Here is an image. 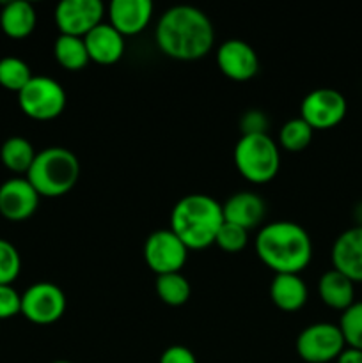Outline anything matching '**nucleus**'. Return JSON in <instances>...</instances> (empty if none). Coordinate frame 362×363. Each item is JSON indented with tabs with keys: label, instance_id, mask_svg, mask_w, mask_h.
Listing matches in <instances>:
<instances>
[{
	"label": "nucleus",
	"instance_id": "nucleus-1",
	"mask_svg": "<svg viewBox=\"0 0 362 363\" xmlns=\"http://www.w3.org/2000/svg\"><path fill=\"white\" fill-rule=\"evenodd\" d=\"M155 39L165 57L180 62H194L212 52L215 28L208 14L197 7L174 6L160 16Z\"/></svg>",
	"mask_w": 362,
	"mask_h": 363
},
{
	"label": "nucleus",
	"instance_id": "nucleus-2",
	"mask_svg": "<svg viewBox=\"0 0 362 363\" xmlns=\"http://www.w3.org/2000/svg\"><path fill=\"white\" fill-rule=\"evenodd\" d=\"M259 261L275 275H300L312 261V240L307 230L295 222L266 223L254 241Z\"/></svg>",
	"mask_w": 362,
	"mask_h": 363
},
{
	"label": "nucleus",
	"instance_id": "nucleus-3",
	"mask_svg": "<svg viewBox=\"0 0 362 363\" xmlns=\"http://www.w3.org/2000/svg\"><path fill=\"white\" fill-rule=\"evenodd\" d=\"M222 223V204L204 194H192L180 199L170 213V230L188 250L212 247Z\"/></svg>",
	"mask_w": 362,
	"mask_h": 363
},
{
	"label": "nucleus",
	"instance_id": "nucleus-4",
	"mask_svg": "<svg viewBox=\"0 0 362 363\" xmlns=\"http://www.w3.org/2000/svg\"><path fill=\"white\" fill-rule=\"evenodd\" d=\"M39 197H62L70 194L80 179V162L66 147H48L35 155L25 176Z\"/></svg>",
	"mask_w": 362,
	"mask_h": 363
},
{
	"label": "nucleus",
	"instance_id": "nucleus-5",
	"mask_svg": "<svg viewBox=\"0 0 362 363\" xmlns=\"http://www.w3.org/2000/svg\"><path fill=\"white\" fill-rule=\"evenodd\" d=\"M233 158L240 176L252 184L270 183L280 170L279 144L266 133L241 135Z\"/></svg>",
	"mask_w": 362,
	"mask_h": 363
},
{
	"label": "nucleus",
	"instance_id": "nucleus-6",
	"mask_svg": "<svg viewBox=\"0 0 362 363\" xmlns=\"http://www.w3.org/2000/svg\"><path fill=\"white\" fill-rule=\"evenodd\" d=\"M67 103L66 91L50 77H32L31 82L18 92L20 110L34 121H53L64 112Z\"/></svg>",
	"mask_w": 362,
	"mask_h": 363
},
{
	"label": "nucleus",
	"instance_id": "nucleus-7",
	"mask_svg": "<svg viewBox=\"0 0 362 363\" xmlns=\"http://www.w3.org/2000/svg\"><path fill=\"white\" fill-rule=\"evenodd\" d=\"M66 307V294L53 282H35L21 294V315L32 325H53L62 318Z\"/></svg>",
	"mask_w": 362,
	"mask_h": 363
},
{
	"label": "nucleus",
	"instance_id": "nucleus-8",
	"mask_svg": "<svg viewBox=\"0 0 362 363\" xmlns=\"http://www.w3.org/2000/svg\"><path fill=\"white\" fill-rule=\"evenodd\" d=\"M295 347L305 363H329L337 360L346 344L339 326L334 323H314L302 330Z\"/></svg>",
	"mask_w": 362,
	"mask_h": 363
},
{
	"label": "nucleus",
	"instance_id": "nucleus-9",
	"mask_svg": "<svg viewBox=\"0 0 362 363\" xmlns=\"http://www.w3.org/2000/svg\"><path fill=\"white\" fill-rule=\"evenodd\" d=\"M346 98L330 87L314 89L300 103V117L312 131H325L339 126L346 117Z\"/></svg>",
	"mask_w": 362,
	"mask_h": 363
},
{
	"label": "nucleus",
	"instance_id": "nucleus-10",
	"mask_svg": "<svg viewBox=\"0 0 362 363\" xmlns=\"http://www.w3.org/2000/svg\"><path fill=\"white\" fill-rule=\"evenodd\" d=\"M188 248L170 229H160L149 234L144 243V261L156 277L180 273L187 264Z\"/></svg>",
	"mask_w": 362,
	"mask_h": 363
},
{
	"label": "nucleus",
	"instance_id": "nucleus-11",
	"mask_svg": "<svg viewBox=\"0 0 362 363\" xmlns=\"http://www.w3.org/2000/svg\"><path fill=\"white\" fill-rule=\"evenodd\" d=\"M103 16L105 6L99 0H62L57 4L53 20L62 35L85 38L92 28L103 23Z\"/></svg>",
	"mask_w": 362,
	"mask_h": 363
},
{
	"label": "nucleus",
	"instance_id": "nucleus-12",
	"mask_svg": "<svg viewBox=\"0 0 362 363\" xmlns=\"http://www.w3.org/2000/svg\"><path fill=\"white\" fill-rule=\"evenodd\" d=\"M216 67L229 80L248 82L259 71L258 53L241 39H227L216 50Z\"/></svg>",
	"mask_w": 362,
	"mask_h": 363
},
{
	"label": "nucleus",
	"instance_id": "nucleus-13",
	"mask_svg": "<svg viewBox=\"0 0 362 363\" xmlns=\"http://www.w3.org/2000/svg\"><path fill=\"white\" fill-rule=\"evenodd\" d=\"M39 199L27 177H11L0 184V216L9 222L28 220L38 211Z\"/></svg>",
	"mask_w": 362,
	"mask_h": 363
},
{
	"label": "nucleus",
	"instance_id": "nucleus-14",
	"mask_svg": "<svg viewBox=\"0 0 362 363\" xmlns=\"http://www.w3.org/2000/svg\"><path fill=\"white\" fill-rule=\"evenodd\" d=\"M332 269L343 273L353 284L362 282V225H355L344 230L334 241Z\"/></svg>",
	"mask_w": 362,
	"mask_h": 363
},
{
	"label": "nucleus",
	"instance_id": "nucleus-15",
	"mask_svg": "<svg viewBox=\"0 0 362 363\" xmlns=\"http://www.w3.org/2000/svg\"><path fill=\"white\" fill-rule=\"evenodd\" d=\"M153 11L155 7L149 0H114L109 6V23L123 38H131L148 28Z\"/></svg>",
	"mask_w": 362,
	"mask_h": 363
},
{
	"label": "nucleus",
	"instance_id": "nucleus-16",
	"mask_svg": "<svg viewBox=\"0 0 362 363\" xmlns=\"http://www.w3.org/2000/svg\"><path fill=\"white\" fill-rule=\"evenodd\" d=\"M124 39L126 38H123L110 23H99L84 38L89 60L99 66L117 64L123 59L124 50H126Z\"/></svg>",
	"mask_w": 362,
	"mask_h": 363
},
{
	"label": "nucleus",
	"instance_id": "nucleus-17",
	"mask_svg": "<svg viewBox=\"0 0 362 363\" xmlns=\"http://www.w3.org/2000/svg\"><path fill=\"white\" fill-rule=\"evenodd\" d=\"M224 222L248 230L261 225L266 215V204L254 191H238L222 204Z\"/></svg>",
	"mask_w": 362,
	"mask_h": 363
},
{
	"label": "nucleus",
	"instance_id": "nucleus-18",
	"mask_svg": "<svg viewBox=\"0 0 362 363\" xmlns=\"http://www.w3.org/2000/svg\"><path fill=\"white\" fill-rule=\"evenodd\" d=\"M270 298L279 311L293 314L307 303V286L300 275H293V273L275 275L270 284Z\"/></svg>",
	"mask_w": 362,
	"mask_h": 363
},
{
	"label": "nucleus",
	"instance_id": "nucleus-19",
	"mask_svg": "<svg viewBox=\"0 0 362 363\" xmlns=\"http://www.w3.org/2000/svg\"><path fill=\"white\" fill-rule=\"evenodd\" d=\"M318 296L332 311L344 312L355 303V284L343 273L329 269L318 280Z\"/></svg>",
	"mask_w": 362,
	"mask_h": 363
},
{
	"label": "nucleus",
	"instance_id": "nucleus-20",
	"mask_svg": "<svg viewBox=\"0 0 362 363\" xmlns=\"http://www.w3.org/2000/svg\"><path fill=\"white\" fill-rule=\"evenodd\" d=\"M38 14L32 4L25 0H13L4 4L0 11V28L11 39H25L34 32Z\"/></svg>",
	"mask_w": 362,
	"mask_h": 363
},
{
	"label": "nucleus",
	"instance_id": "nucleus-21",
	"mask_svg": "<svg viewBox=\"0 0 362 363\" xmlns=\"http://www.w3.org/2000/svg\"><path fill=\"white\" fill-rule=\"evenodd\" d=\"M38 152L31 142L23 137H9L0 147V162L9 172L16 176H27Z\"/></svg>",
	"mask_w": 362,
	"mask_h": 363
},
{
	"label": "nucleus",
	"instance_id": "nucleus-22",
	"mask_svg": "<svg viewBox=\"0 0 362 363\" xmlns=\"http://www.w3.org/2000/svg\"><path fill=\"white\" fill-rule=\"evenodd\" d=\"M53 57L57 64L66 71H82L91 62L84 38H73V35L59 34L53 43Z\"/></svg>",
	"mask_w": 362,
	"mask_h": 363
},
{
	"label": "nucleus",
	"instance_id": "nucleus-23",
	"mask_svg": "<svg viewBox=\"0 0 362 363\" xmlns=\"http://www.w3.org/2000/svg\"><path fill=\"white\" fill-rule=\"evenodd\" d=\"M155 291L160 301L169 307H181L190 300L192 287L190 282L180 273H167V275L156 277Z\"/></svg>",
	"mask_w": 362,
	"mask_h": 363
},
{
	"label": "nucleus",
	"instance_id": "nucleus-24",
	"mask_svg": "<svg viewBox=\"0 0 362 363\" xmlns=\"http://www.w3.org/2000/svg\"><path fill=\"white\" fill-rule=\"evenodd\" d=\"M32 71L28 64L20 57L0 59V87L11 92H20L31 82Z\"/></svg>",
	"mask_w": 362,
	"mask_h": 363
},
{
	"label": "nucleus",
	"instance_id": "nucleus-25",
	"mask_svg": "<svg viewBox=\"0 0 362 363\" xmlns=\"http://www.w3.org/2000/svg\"><path fill=\"white\" fill-rule=\"evenodd\" d=\"M312 133H314L312 128L302 117L290 119L280 128L279 145L290 152H300L305 147H309L312 140Z\"/></svg>",
	"mask_w": 362,
	"mask_h": 363
},
{
	"label": "nucleus",
	"instance_id": "nucleus-26",
	"mask_svg": "<svg viewBox=\"0 0 362 363\" xmlns=\"http://www.w3.org/2000/svg\"><path fill=\"white\" fill-rule=\"evenodd\" d=\"M339 330L348 347L362 351V301H355L341 314Z\"/></svg>",
	"mask_w": 362,
	"mask_h": 363
},
{
	"label": "nucleus",
	"instance_id": "nucleus-27",
	"mask_svg": "<svg viewBox=\"0 0 362 363\" xmlns=\"http://www.w3.org/2000/svg\"><path fill=\"white\" fill-rule=\"evenodd\" d=\"M21 272V257L11 241L0 238V286H11Z\"/></svg>",
	"mask_w": 362,
	"mask_h": 363
},
{
	"label": "nucleus",
	"instance_id": "nucleus-28",
	"mask_svg": "<svg viewBox=\"0 0 362 363\" xmlns=\"http://www.w3.org/2000/svg\"><path fill=\"white\" fill-rule=\"evenodd\" d=\"M248 243V230L241 229V227L233 225V223L224 222L222 227L219 229L215 238V243L220 250L227 252V254H238L243 250Z\"/></svg>",
	"mask_w": 362,
	"mask_h": 363
},
{
	"label": "nucleus",
	"instance_id": "nucleus-29",
	"mask_svg": "<svg viewBox=\"0 0 362 363\" xmlns=\"http://www.w3.org/2000/svg\"><path fill=\"white\" fill-rule=\"evenodd\" d=\"M21 314V294L13 286H0V321Z\"/></svg>",
	"mask_w": 362,
	"mask_h": 363
},
{
	"label": "nucleus",
	"instance_id": "nucleus-30",
	"mask_svg": "<svg viewBox=\"0 0 362 363\" xmlns=\"http://www.w3.org/2000/svg\"><path fill=\"white\" fill-rule=\"evenodd\" d=\"M158 363H197L194 351L185 346H169L160 357Z\"/></svg>",
	"mask_w": 362,
	"mask_h": 363
},
{
	"label": "nucleus",
	"instance_id": "nucleus-31",
	"mask_svg": "<svg viewBox=\"0 0 362 363\" xmlns=\"http://www.w3.org/2000/svg\"><path fill=\"white\" fill-rule=\"evenodd\" d=\"M266 126H268V121H266L265 113L258 112V110H251L243 116L241 119V130L243 135H252V133H266Z\"/></svg>",
	"mask_w": 362,
	"mask_h": 363
},
{
	"label": "nucleus",
	"instance_id": "nucleus-32",
	"mask_svg": "<svg viewBox=\"0 0 362 363\" xmlns=\"http://www.w3.org/2000/svg\"><path fill=\"white\" fill-rule=\"evenodd\" d=\"M337 363H362V351L355 347H344L341 354L337 357Z\"/></svg>",
	"mask_w": 362,
	"mask_h": 363
},
{
	"label": "nucleus",
	"instance_id": "nucleus-33",
	"mask_svg": "<svg viewBox=\"0 0 362 363\" xmlns=\"http://www.w3.org/2000/svg\"><path fill=\"white\" fill-rule=\"evenodd\" d=\"M52 363H71V362H67V360H55V362H52Z\"/></svg>",
	"mask_w": 362,
	"mask_h": 363
}]
</instances>
